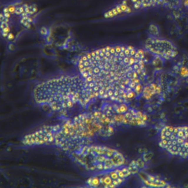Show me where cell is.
Instances as JSON below:
<instances>
[{"instance_id": "6da1fadb", "label": "cell", "mask_w": 188, "mask_h": 188, "mask_svg": "<svg viewBox=\"0 0 188 188\" xmlns=\"http://www.w3.org/2000/svg\"><path fill=\"white\" fill-rule=\"evenodd\" d=\"M146 63L144 51L116 44L84 54L77 68L96 100L128 104L143 91Z\"/></svg>"}, {"instance_id": "7a4b0ae2", "label": "cell", "mask_w": 188, "mask_h": 188, "mask_svg": "<svg viewBox=\"0 0 188 188\" xmlns=\"http://www.w3.org/2000/svg\"><path fill=\"white\" fill-rule=\"evenodd\" d=\"M114 126L100 110L86 111L62 122L46 125L26 134L22 143L27 146H52L69 152L94 143L113 134Z\"/></svg>"}, {"instance_id": "3957f363", "label": "cell", "mask_w": 188, "mask_h": 188, "mask_svg": "<svg viewBox=\"0 0 188 188\" xmlns=\"http://www.w3.org/2000/svg\"><path fill=\"white\" fill-rule=\"evenodd\" d=\"M33 95L38 105L58 112L87 109L96 101L80 74L44 81L35 87Z\"/></svg>"}, {"instance_id": "277c9868", "label": "cell", "mask_w": 188, "mask_h": 188, "mask_svg": "<svg viewBox=\"0 0 188 188\" xmlns=\"http://www.w3.org/2000/svg\"><path fill=\"white\" fill-rule=\"evenodd\" d=\"M68 152L76 163L93 174L113 169L126 164L125 157L121 152L102 145H83Z\"/></svg>"}, {"instance_id": "5b68a950", "label": "cell", "mask_w": 188, "mask_h": 188, "mask_svg": "<svg viewBox=\"0 0 188 188\" xmlns=\"http://www.w3.org/2000/svg\"><path fill=\"white\" fill-rule=\"evenodd\" d=\"M140 165L138 161H133L130 164H124L113 169L94 174L86 181V186L94 188L120 187L131 176L138 172Z\"/></svg>"}, {"instance_id": "8992f818", "label": "cell", "mask_w": 188, "mask_h": 188, "mask_svg": "<svg viewBox=\"0 0 188 188\" xmlns=\"http://www.w3.org/2000/svg\"><path fill=\"white\" fill-rule=\"evenodd\" d=\"M159 145L169 154L188 159V126H165L159 133Z\"/></svg>"}, {"instance_id": "52a82bcc", "label": "cell", "mask_w": 188, "mask_h": 188, "mask_svg": "<svg viewBox=\"0 0 188 188\" xmlns=\"http://www.w3.org/2000/svg\"><path fill=\"white\" fill-rule=\"evenodd\" d=\"M99 109L114 127L116 125L141 126L146 123V117L143 113L130 107L126 103L102 101Z\"/></svg>"}, {"instance_id": "ba28073f", "label": "cell", "mask_w": 188, "mask_h": 188, "mask_svg": "<svg viewBox=\"0 0 188 188\" xmlns=\"http://www.w3.org/2000/svg\"><path fill=\"white\" fill-rule=\"evenodd\" d=\"M145 47L148 52L163 60L174 59L178 54L177 48L171 41L157 35H151L147 38Z\"/></svg>"}, {"instance_id": "9c48e42d", "label": "cell", "mask_w": 188, "mask_h": 188, "mask_svg": "<svg viewBox=\"0 0 188 188\" xmlns=\"http://www.w3.org/2000/svg\"><path fill=\"white\" fill-rule=\"evenodd\" d=\"M135 8H145L162 4V0H132Z\"/></svg>"}, {"instance_id": "30bf717a", "label": "cell", "mask_w": 188, "mask_h": 188, "mask_svg": "<svg viewBox=\"0 0 188 188\" xmlns=\"http://www.w3.org/2000/svg\"><path fill=\"white\" fill-rule=\"evenodd\" d=\"M128 10H130V8L128 7V5H127V4H125V3H121L119 5L116 6V7L112 8L111 10L108 11L104 16L105 17L107 18L113 17V16L119 15L121 14V13H127Z\"/></svg>"}, {"instance_id": "8fae6325", "label": "cell", "mask_w": 188, "mask_h": 188, "mask_svg": "<svg viewBox=\"0 0 188 188\" xmlns=\"http://www.w3.org/2000/svg\"><path fill=\"white\" fill-rule=\"evenodd\" d=\"M153 187L154 186H157V187H165V186H168L167 184V182H165L164 180L158 178V177H154V176H149L147 177L146 176V179L145 180H143V183H146V184H151V183H153Z\"/></svg>"}, {"instance_id": "7c38bea8", "label": "cell", "mask_w": 188, "mask_h": 188, "mask_svg": "<svg viewBox=\"0 0 188 188\" xmlns=\"http://www.w3.org/2000/svg\"><path fill=\"white\" fill-rule=\"evenodd\" d=\"M184 4H185L186 7H187L188 10V0H185V1H184Z\"/></svg>"}]
</instances>
